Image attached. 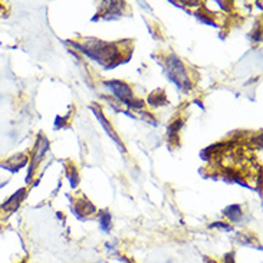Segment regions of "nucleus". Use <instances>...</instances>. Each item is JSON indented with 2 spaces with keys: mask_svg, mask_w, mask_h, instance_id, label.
<instances>
[{
  "mask_svg": "<svg viewBox=\"0 0 263 263\" xmlns=\"http://www.w3.org/2000/svg\"><path fill=\"white\" fill-rule=\"evenodd\" d=\"M168 75L170 78L177 84V86H183V84H185V86H189V79H187V75H185L184 68L181 62L178 61L177 58L173 57L171 59H168Z\"/></svg>",
  "mask_w": 263,
  "mask_h": 263,
  "instance_id": "nucleus-1",
  "label": "nucleus"
}]
</instances>
